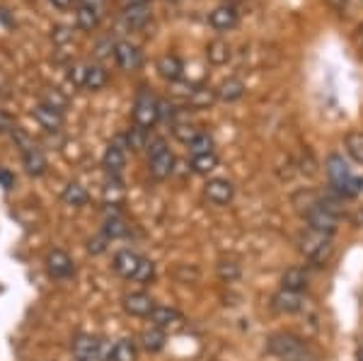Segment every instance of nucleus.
Segmentation results:
<instances>
[{
  "instance_id": "nucleus-1",
  "label": "nucleus",
  "mask_w": 363,
  "mask_h": 361,
  "mask_svg": "<svg viewBox=\"0 0 363 361\" xmlns=\"http://www.w3.org/2000/svg\"><path fill=\"white\" fill-rule=\"evenodd\" d=\"M298 248H301V255L306 257L310 265L322 267L327 260L335 252V245H332V235H325V233L318 231H306L298 240Z\"/></svg>"
},
{
  "instance_id": "nucleus-2",
  "label": "nucleus",
  "mask_w": 363,
  "mask_h": 361,
  "mask_svg": "<svg viewBox=\"0 0 363 361\" xmlns=\"http://www.w3.org/2000/svg\"><path fill=\"white\" fill-rule=\"evenodd\" d=\"M269 352L274 357H279L281 361H296L308 357V345L301 337L291 335V333H277L269 337Z\"/></svg>"
},
{
  "instance_id": "nucleus-3",
  "label": "nucleus",
  "mask_w": 363,
  "mask_h": 361,
  "mask_svg": "<svg viewBox=\"0 0 363 361\" xmlns=\"http://www.w3.org/2000/svg\"><path fill=\"white\" fill-rule=\"evenodd\" d=\"M306 221H308L310 231L325 233V235H335L339 228V213L332 209L330 201L313 204V206L306 211Z\"/></svg>"
},
{
  "instance_id": "nucleus-4",
  "label": "nucleus",
  "mask_w": 363,
  "mask_h": 361,
  "mask_svg": "<svg viewBox=\"0 0 363 361\" xmlns=\"http://www.w3.org/2000/svg\"><path fill=\"white\" fill-rule=\"evenodd\" d=\"M327 174L332 179V187H337L342 194H356L361 189V182L351 174L349 165L342 155H330L327 158Z\"/></svg>"
},
{
  "instance_id": "nucleus-5",
  "label": "nucleus",
  "mask_w": 363,
  "mask_h": 361,
  "mask_svg": "<svg viewBox=\"0 0 363 361\" xmlns=\"http://www.w3.org/2000/svg\"><path fill=\"white\" fill-rule=\"evenodd\" d=\"M148 170L153 174L155 179H167L169 174L174 172V155L172 150L167 148V143L162 141V138H155L153 143H150L148 148Z\"/></svg>"
},
{
  "instance_id": "nucleus-6",
  "label": "nucleus",
  "mask_w": 363,
  "mask_h": 361,
  "mask_svg": "<svg viewBox=\"0 0 363 361\" xmlns=\"http://www.w3.org/2000/svg\"><path fill=\"white\" fill-rule=\"evenodd\" d=\"M157 119H160V102L150 92H140L136 104H133V121H136V126H140L143 131H150Z\"/></svg>"
},
{
  "instance_id": "nucleus-7",
  "label": "nucleus",
  "mask_w": 363,
  "mask_h": 361,
  "mask_svg": "<svg viewBox=\"0 0 363 361\" xmlns=\"http://www.w3.org/2000/svg\"><path fill=\"white\" fill-rule=\"evenodd\" d=\"M272 308L277 313H284V316H294V313H301L306 308V299L298 291H289V289H279L277 294L272 296Z\"/></svg>"
},
{
  "instance_id": "nucleus-8",
  "label": "nucleus",
  "mask_w": 363,
  "mask_h": 361,
  "mask_svg": "<svg viewBox=\"0 0 363 361\" xmlns=\"http://www.w3.org/2000/svg\"><path fill=\"white\" fill-rule=\"evenodd\" d=\"M46 272L54 279H68L75 274V262L70 260V255L63 252V250H51V252L46 255Z\"/></svg>"
},
{
  "instance_id": "nucleus-9",
  "label": "nucleus",
  "mask_w": 363,
  "mask_h": 361,
  "mask_svg": "<svg viewBox=\"0 0 363 361\" xmlns=\"http://www.w3.org/2000/svg\"><path fill=\"white\" fill-rule=\"evenodd\" d=\"M208 22H211V27L218 29V32H230V29L238 27L240 13H238L235 5L223 3V5H218V8H216L213 13L208 15Z\"/></svg>"
},
{
  "instance_id": "nucleus-10",
  "label": "nucleus",
  "mask_w": 363,
  "mask_h": 361,
  "mask_svg": "<svg viewBox=\"0 0 363 361\" xmlns=\"http://www.w3.org/2000/svg\"><path fill=\"white\" fill-rule=\"evenodd\" d=\"M203 194H206V199L211 204H216V206H223V204H230L233 196H235V187H233V182H228V179H208L206 187H203Z\"/></svg>"
},
{
  "instance_id": "nucleus-11",
  "label": "nucleus",
  "mask_w": 363,
  "mask_h": 361,
  "mask_svg": "<svg viewBox=\"0 0 363 361\" xmlns=\"http://www.w3.org/2000/svg\"><path fill=\"white\" fill-rule=\"evenodd\" d=\"M155 308V301L145 291H133L124 296V311L133 318H148Z\"/></svg>"
},
{
  "instance_id": "nucleus-12",
  "label": "nucleus",
  "mask_w": 363,
  "mask_h": 361,
  "mask_svg": "<svg viewBox=\"0 0 363 361\" xmlns=\"http://www.w3.org/2000/svg\"><path fill=\"white\" fill-rule=\"evenodd\" d=\"M114 58H116V63H119V68L121 71H136V68L140 66V51H138V46L136 44H131V42H116L114 44Z\"/></svg>"
},
{
  "instance_id": "nucleus-13",
  "label": "nucleus",
  "mask_w": 363,
  "mask_h": 361,
  "mask_svg": "<svg viewBox=\"0 0 363 361\" xmlns=\"http://www.w3.org/2000/svg\"><path fill=\"white\" fill-rule=\"evenodd\" d=\"M102 342L92 335H78L73 342V357L78 361H97Z\"/></svg>"
},
{
  "instance_id": "nucleus-14",
  "label": "nucleus",
  "mask_w": 363,
  "mask_h": 361,
  "mask_svg": "<svg viewBox=\"0 0 363 361\" xmlns=\"http://www.w3.org/2000/svg\"><path fill=\"white\" fill-rule=\"evenodd\" d=\"M140 260H143V257H140L138 252H133V250H121V252L114 255L112 267H114V272L119 277L133 279V277H136V272H138V267H140Z\"/></svg>"
},
{
  "instance_id": "nucleus-15",
  "label": "nucleus",
  "mask_w": 363,
  "mask_h": 361,
  "mask_svg": "<svg viewBox=\"0 0 363 361\" xmlns=\"http://www.w3.org/2000/svg\"><path fill=\"white\" fill-rule=\"evenodd\" d=\"M148 320L153 323V328L169 330L177 323H182V313L177 311V308H169V306H155L153 313L148 316Z\"/></svg>"
},
{
  "instance_id": "nucleus-16",
  "label": "nucleus",
  "mask_w": 363,
  "mask_h": 361,
  "mask_svg": "<svg viewBox=\"0 0 363 361\" xmlns=\"http://www.w3.org/2000/svg\"><path fill=\"white\" fill-rule=\"evenodd\" d=\"M32 114H34V119L39 121V126L46 129V131H58V129H61V124H63L61 112L54 109V107H49V104H44V102L37 104Z\"/></svg>"
},
{
  "instance_id": "nucleus-17",
  "label": "nucleus",
  "mask_w": 363,
  "mask_h": 361,
  "mask_svg": "<svg viewBox=\"0 0 363 361\" xmlns=\"http://www.w3.org/2000/svg\"><path fill=\"white\" fill-rule=\"evenodd\" d=\"M22 162H25L27 172L29 174H44L46 167H49V162H46L44 153L37 148V145H25V150H22Z\"/></svg>"
},
{
  "instance_id": "nucleus-18",
  "label": "nucleus",
  "mask_w": 363,
  "mask_h": 361,
  "mask_svg": "<svg viewBox=\"0 0 363 361\" xmlns=\"http://www.w3.org/2000/svg\"><path fill=\"white\" fill-rule=\"evenodd\" d=\"M157 73L165 80H169V83H177L182 78V73H184V66H182V61L174 54H165L157 61Z\"/></svg>"
},
{
  "instance_id": "nucleus-19",
  "label": "nucleus",
  "mask_w": 363,
  "mask_h": 361,
  "mask_svg": "<svg viewBox=\"0 0 363 361\" xmlns=\"http://www.w3.org/2000/svg\"><path fill=\"white\" fill-rule=\"evenodd\" d=\"M281 289L303 294V291L308 289V272L303 270V267H291V270H286L284 277H281Z\"/></svg>"
},
{
  "instance_id": "nucleus-20",
  "label": "nucleus",
  "mask_w": 363,
  "mask_h": 361,
  "mask_svg": "<svg viewBox=\"0 0 363 361\" xmlns=\"http://www.w3.org/2000/svg\"><path fill=\"white\" fill-rule=\"evenodd\" d=\"M216 100H218L216 90H213V87H206V85L194 87V90L186 95V102H189L191 109H208Z\"/></svg>"
},
{
  "instance_id": "nucleus-21",
  "label": "nucleus",
  "mask_w": 363,
  "mask_h": 361,
  "mask_svg": "<svg viewBox=\"0 0 363 361\" xmlns=\"http://www.w3.org/2000/svg\"><path fill=\"white\" fill-rule=\"evenodd\" d=\"M216 95H218L220 102H238L245 95V83L238 78H228L216 87Z\"/></svg>"
},
{
  "instance_id": "nucleus-22",
  "label": "nucleus",
  "mask_w": 363,
  "mask_h": 361,
  "mask_svg": "<svg viewBox=\"0 0 363 361\" xmlns=\"http://www.w3.org/2000/svg\"><path fill=\"white\" fill-rule=\"evenodd\" d=\"M230 56H233V49L223 39H216V42H211L206 46V58L213 66H225V63L230 61Z\"/></svg>"
},
{
  "instance_id": "nucleus-23",
  "label": "nucleus",
  "mask_w": 363,
  "mask_h": 361,
  "mask_svg": "<svg viewBox=\"0 0 363 361\" xmlns=\"http://www.w3.org/2000/svg\"><path fill=\"white\" fill-rule=\"evenodd\" d=\"M124 20L128 27H143L150 20V5L138 3V5H126L124 8Z\"/></svg>"
},
{
  "instance_id": "nucleus-24",
  "label": "nucleus",
  "mask_w": 363,
  "mask_h": 361,
  "mask_svg": "<svg viewBox=\"0 0 363 361\" xmlns=\"http://www.w3.org/2000/svg\"><path fill=\"white\" fill-rule=\"evenodd\" d=\"M124 165H126V153H124V148H121L119 143H112L107 150H104V167H107L109 172L119 174L121 170H124Z\"/></svg>"
},
{
  "instance_id": "nucleus-25",
  "label": "nucleus",
  "mask_w": 363,
  "mask_h": 361,
  "mask_svg": "<svg viewBox=\"0 0 363 361\" xmlns=\"http://www.w3.org/2000/svg\"><path fill=\"white\" fill-rule=\"evenodd\" d=\"M138 359V349L133 340H119L109 352V361H136Z\"/></svg>"
},
{
  "instance_id": "nucleus-26",
  "label": "nucleus",
  "mask_w": 363,
  "mask_h": 361,
  "mask_svg": "<svg viewBox=\"0 0 363 361\" xmlns=\"http://www.w3.org/2000/svg\"><path fill=\"white\" fill-rule=\"evenodd\" d=\"M165 342H167V335H165V330H160V328H150L140 335V345H143L145 352H160V349H165Z\"/></svg>"
},
{
  "instance_id": "nucleus-27",
  "label": "nucleus",
  "mask_w": 363,
  "mask_h": 361,
  "mask_svg": "<svg viewBox=\"0 0 363 361\" xmlns=\"http://www.w3.org/2000/svg\"><path fill=\"white\" fill-rule=\"evenodd\" d=\"M63 201L70 204V206H85L87 199H90V194H87V189L83 187V184H75L70 182L68 187H63Z\"/></svg>"
},
{
  "instance_id": "nucleus-28",
  "label": "nucleus",
  "mask_w": 363,
  "mask_h": 361,
  "mask_svg": "<svg viewBox=\"0 0 363 361\" xmlns=\"http://www.w3.org/2000/svg\"><path fill=\"white\" fill-rule=\"evenodd\" d=\"M75 22H78V29L83 32H92L99 22V13L97 8H87V5H80L78 13H75Z\"/></svg>"
},
{
  "instance_id": "nucleus-29",
  "label": "nucleus",
  "mask_w": 363,
  "mask_h": 361,
  "mask_svg": "<svg viewBox=\"0 0 363 361\" xmlns=\"http://www.w3.org/2000/svg\"><path fill=\"white\" fill-rule=\"evenodd\" d=\"M109 75L104 71L102 66H87V73H85V87L87 90H102L104 85H107Z\"/></svg>"
},
{
  "instance_id": "nucleus-30",
  "label": "nucleus",
  "mask_w": 363,
  "mask_h": 361,
  "mask_svg": "<svg viewBox=\"0 0 363 361\" xmlns=\"http://www.w3.org/2000/svg\"><path fill=\"white\" fill-rule=\"evenodd\" d=\"M344 148H347V153L359 162V165H363V131H351L349 136L344 138Z\"/></svg>"
},
{
  "instance_id": "nucleus-31",
  "label": "nucleus",
  "mask_w": 363,
  "mask_h": 361,
  "mask_svg": "<svg viewBox=\"0 0 363 361\" xmlns=\"http://www.w3.org/2000/svg\"><path fill=\"white\" fill-rule=\"evenodd\" d=\"M218 167V155L216 153H203V155H194L191 158V170L196 174H208Z\"/></svg>"
},
{
  "instance_id": "nucleus-32",
  "label": "nucleus",
  "mask_w": 363,
  "mask_h": 361,
  "mask_svg": "<svg viewBox=\"0 0 363 361\" xmlns=\"http://www.w3.org/2000/svg\"><path fill=\"white\" fill-rule=\"evenodd\" d=\"M189 150H191V158H194V155H203V153H213V138H211L208 133L199 131L194 141L189 143Z\"/></svg>"
},
{
  "instance_id": "nucleus-33",
  "label": "nucleus",
  "mask_w": 363,
  "mask_h": 361,
  "mask_svg": "<svg viewBox=\"0 0 363 361\" xmlns=\"http://www.w3.org/2000/svg\"><path fill=\"white\" fill-rule=\"evenodd\" d=\"M42 102H44V104H49V107L58 109V112H63V109L68 107V97L63 95L61 90H56V87H49V90H44Z\"/></svg>"
},
{
  "instance_id": "nucleus-34",
  "label": "nucleus",
  "mask_w": 363,
  "mask_h": 361,
  "mask_svg": "<svg viewBox=\"0 0 363 361\" xmlns=\"http://www.w3.org/2000/svg\"><path fill=\"white\" fill-rule=\"evenodd\" d=\"M172 133H174V138H179L182 143L189 145V143L196 138V133H199V131H196L191 124H174V126H172Z\"/></svg>"
},
{
  "instance_id": "nucleus-35",
  "label": "nucleus",
  "mask_w": 363,
  "mask_h": 361,
  "mask_svg": "<svg viewBox=\"0 0 363 361\" xmlns=\"http://www.w3.org/2000/svg\"><path fill=\"white\" fill-rule=\"evenodd\" d=\"M155 277V265L150 260H140V267H138V272H136V277H133V282H140V284H148L150 279Z\"/></svg>"
},
{
  "instance_id": "nucleus-36",
  "label": "nucleus",
  "mask_w": 363,
  "mask_h": 361,
  "mask_svg": "<svg viewBox=\"0 0 363 361\" xmlns=\"http://www.w3.org/2000/svg\"><path fill=\"white\" fill-rule=\"evenodd\" d=\"M218 277L223 279V282H235V279L240 277V265L238 262H220Z\"/></svg>"
},
{
  "instance_id": "nucleus-37",
  "label": "nucleus",
  "mask_w": 363,
  "mask_h": 361,
  "mask_svg": "<svg viewBox=\"0 0 363 361\" xmlns=\"http://www.w3.org/2000/svg\"><path fill=\"white\" fill-rule=\"evenodd\" d=\"M104 235H107V238H121V235H126V226H124V221H119V218H109V221H107V226H104Z\"/></svg>"
},
{
  "instance_id": "nucleus-38",
  "label": "nucleus",
  "mask_w": 363,
  "mask_h": 361,
  "mask_svg": "<svg viewBox=\"0 0 363 361\" xmlns=\"http://www.w3.org/2000/svg\"><path fill=\"white\" fill-rule=\"evenodd\" d=\"M128 145L136 150H140L145 145V131L140 129V126H133V129L128 131Z\"/></svg>"
},
{
  "instance_id": "nucleus-39",
  "label": "nucleus",
  "mask_w": 363,
  "mask_h": 361,
  "mask_svg": "<svg viewBox=\"0 0 363 361\" xmlns=\"http://www.w3.org/2000/svg\"><path fill=\"white\" fill-rule=\"evenodd\" d=\"M107 243H109V238L102 233V235L95 238V240H90V245H87V250H90L92 255H99V252H104V250H107Z\"/></svg>"
},
{
  "instance_id": "nucleus-40",
  "label": "nucleus",
  "mask_w": 363,
  "mask_h": 361,
  "mask_svg": "<svg viewBox=\"0 0 363 361\" xmlns=\"http://www.w3.org/2000/svg\"><path fill=\"white\" fill-rule=\"evenodd\" d=\"M51 37H54V42H56V44H66V42H70V39H73V29H68V27H56Z\"/></svg>"
},
{
  "instance_id": "nucleus-41",
  "label": "nucleus",
  "mask_w": 363,
  "mask_h": 361,
  "mask_svg": "<svg viewBox=\"0 0 363 361\" xmlns=\"http://www.w3.org/2000/svg\"><path fill=\"white\" fill-rule=\"evenodd\" d=\"M85 73H87V66H73L70 68V80L78 87H85Z\"/></svg>"
},
{
  "instance_id": "nucleus-42",
  "label": "nucleus",
  "mask_w": 363,
  "mask_h": 361,
  "mask_svg": "<svg viewBox=\"0 0 363 361\" xmlns=\"http://www.w3.org/2000/svg\"><path fill=\"white\" fill-rule=\"evenodd\" d=\"M13 131V116H10L5 109H0V133H10Z\"/></svg>"
},
{
  "instance_id": "nucleus-43",
  "label": "nucleus",
  "mask_w": 363,
  "mask_h": 361,
  "mask_svg": "<svg viewBox=\"0 0 363 361\" xmlns=\"http://www.w3.org/2000/svg\"><path fill=\"white\" fill-rule=\"evenodd\" d=\"M0 184H3L5 189H10V187H13V174H10V172H5L3 167H0Z\"/></svg>"
},
{
  "instance_id": "nucleus-44",
  "label": "nucleus",
  "mask_w": 363,
  "mask_h": 361,
  "mask_svg": "<svg viewBox=\"0 0 363 361\" xmlns=\"http://www.w3.org/2000/svg\"><path fill=\"white\" fill-rule=\"evenodd\" d=\"M327 3H330L337 13H344V10H347V5H349V0H327Z\"/></svg>"
},
{
  "instance_id": "nucleus-45",
  "label": "nucleus",
  "mask_w": 363,
  "mask_h": 361,
  "mask_svg": "<svg viewBox=\"0 0 363 361\" xmlns=\"http://www.w3.org/2000/svg\"><path fill=\"white\" fill-rule=\"evenodd\" d=\"M54 3V8H58V10H68L70 5H73V0H51Z\"/></svg>"
},
{
  "instance_id": "nucleus-46",
  "label": "nucleus",
  "mask_w": 363,
  "mask_h": 361,
  "mask_svg": "<svg viewBox=\"0 0 363 361\" xmlns=\"http://www.w3.org/2000/svg\"><path fill=\"white\" fill-rule=\"evenodd\" d=\"M104 0H80V5H87V8H97L99 10V5H102Z\"/></svg>"
},
{
  "instance_id": "nucleus-47",
  "label": "nucleus",
  "mask_w": 363,
  "mask_h": 361,
  "mask_svg": "<svg viewBox=\"0 0 363 361\" xmlns=\"http://www.w3.org/2000/svg\"><path fill=\"white\" fill-rule=\"evenodd\" d=\"M138 3H148V0H126V5H138Z\"/></svg>"
},
{
  "instance_id": "nucleus-48",
  "label": "nucleus",
  "mask_w": 363,
  "mask_h": 361,
  "mask_svg": "<svg viewBox=\"0 0 363 361\" xmlns=\"http://www.w3.org/2000/svg\"><path fill=\"white\" fill-rule=\"evenodd\" d=\"M296 361H313V359H310V354H308V357H303V359H296Z\"/></svg>"
},
{
  "instance_id": "nucleus-49",
  "label": "nucleus",
  "mask_w": 363,
  "mask_h": 361,
  "mask_svg": "<svg viewBox=\"0 0 363 361\" xmlns=\"http://www.w3.org/2000/svg\"><path fill=\"white\" fill-rule=\"evenodd\" d=\"M359 361H363V347L359 349Z\"/></svg>"
},
{
  "instance_id": "nucleus-50",
  "label": "nucleus",
  "mask_w": 363,
  "mask_h": 361,
  "mask_svg": "<svg viewBox=\"0 0 363 361\" xmlns=\"http://www.w3.org/2000/svg\"><path fill=\"white\" fill-rule=\"evenodd\" d=\"M225 3H230V5H238V3H240V0H225Z\"/></svg>"
},
{
  "instance_id": "nucleus-51",
  "label": "nucleus",
  "mask_w": 363,
  "mask_h": 361,
  "mask_svg": "<svg viewBox=\"0 0 363 361\" xmlns=\"http://www.w3.org/2000/svg\"><path fill=\"white\" fill-rule=\"evenodd\" d=\"M167 3H177V0H167Z\"/></svg>"
},
{
  "instance_id": "nucleus-52",
  "label": "nucleus",
  "mask_w": 363,
  "mask_h": 361,
  "mask_svg": "<svg viewBox=\"0 0 363 361\" xmlns=\"http://www.w3.org/2000/svg\"><path fill=\"white\" fill-rule=\"evenodd\" d=\"M361 37H363V25H361Z\"/></svg>"
}]
</instances>
